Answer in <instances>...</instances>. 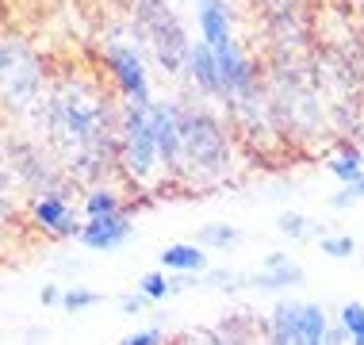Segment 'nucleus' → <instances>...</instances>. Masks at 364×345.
Instances as JSON below:
<instances>
[{"label":"nucleus","mask_w":364,"mask_h":345,"mask_svg":"<svg viewBox=\"0 0 364 345\" xmlns=\"http://www.w3.org/2000/svg\"><path fill=\"white\" fill-rule=\"evenodd\" d=\"M150 123L157 138V154H161L165 173H181V104L173 100H150Z\"/></svg>","instance_id":"8"},{"label":"nucleus","mask_w":364,"mask_h":345,"mask_svg":"<svg viewBox=\"0 0 364 345\" xmlns=\"http://www.w3.org/2000/svg\"><path fill=\"white\" fill-rule=\"evenodd\" d=\"M38 299H43V307H58V303H62V288H58V284H46V288L38 292Z\"/></svg>","instance_id":"25"},{"label":"nucleus","mask_w":364,"mask_h":345,"mask_svg":"<svg viewBox=\"0 0 364 345\" xmlns=\"http://www.w3.org/2000/svg\"><path fill=\"white\" fill-rule=\"evenodd\" d=\"M131 234H134L131 215L119 211V215H104V219H85L77 238H81V245L92 253H112V250H119L123 242H131Z\"/></svg>","instance_id":"10"},{"label":"nucleus","mask_w":364,"mask_h":345,"mask_svg":"<svg viewBox=\"0 0 364 345\" xmlns=\"http://www.w3.org/2000/svg\"><path fill=\"white\" fill-rule=\"evenodd\" d=\"M43 134L65 181L88 184L119 169V107L96 73H62L50 81Z\"/></svg>","instance_id":"1"},{"label":"nucleus","mask_w":364,"mask_h":345,"mask_svg":"<svg viewBox=\"0 0 364 345\" xmlns=\"http://www.w3.org/2000/svg\"><path fill=\"white\" fill-rule=\"evenodd\" d=\"M134 31L146 46H150L154 62L165 73H181L188 69V54H192V38L184 31L181 16L169 0H134Z\"/></svg>","instance_id":"4"},{"label":"nucleus","mask_w":364,"mask_h":345,"mask_svg":"<svg viewBox=\"0 0 364 345\" xmlns=\"http://www.w3.org/2000/svg\"><path fill=\"white\" fill-rule=\"evenodd\" d=\"M146 303H150V299H146L142 292H131V295H123V311H127V314H142V307H146Z\"/></svg>","instance_id":"24"},{"label":"nucleus","mask_w":364,"mask_h":345,"mask_svg":"<svg viewBox=\"0 0 364 345\" xmlns=\"http://www.w3.org/2000/svg\"><path fill=\"white\" fill-rule=\"evenodd\" d=\"M104 295L100 292H92V288H70V292H62V311L65 314H81L85 307H96Z\"/></svg>","instance_id":"20"},{"label":"nucleus","mask_w":364,"mask_h":345,"mask_svg":"<svg viewBox=\"0 0 364 345\" xmlns=\"http://www.w3.org/2000/svg\"><path fill=\"white\" fill-rule=\"evenodd\" d=\"M31 226L43 230L46 238H77L81 234V223H77L73 203L62 196H35L31 200Z\"/></svg>","instance_id":"9"},{"label":"nucleus","mask_w":364,"mask_h":345,"mask_svg":"<svg viewBox=\"0 0 364 345\" xmlns=\"http://www.w3.org/2000/svg\"><path fill=\"white\" fill-rule=\"evenodd\" d=\"M119 169L131 184H154L165 169L157 154V138L150 123V104H123L119 107Z\"/></svg>","instance_id":"5"},{"label":"nucleus","mask_w":364,"mask_h":345,"mask_svg":"<svg viewBox=\"0 0 364 345\" xmlns=\"http://www.w3.org/2000/svg\"><path fill=\"white\" fill-rule=\"evenodd\" d=\"M330 322L322 303L284 299L264 319V345H326Z\"/></svg>","instance_id":"6"},{"label":"nucleus","mask_w":364,"mask_h":345,"mask_svg":"<svg viewBox=\"0 0 364 345\" xmlns=\"http://www.w3.org/2000/svg\"><path fill=\"white\" fill-rule=\"evenodd\" d=\"M338 327L349 338V345H364V303L349 299L346 307L338 311Z\"/></svg>","instance_id":"18"},{"label":"nucleus","mask_w":364,"mask_h":345,"mask_svg":"<svg viewBox=\"0 0 364 345\" xmlns=\"http://www.w3.org/2000/svg\"><path fill=\"white\" fill-rule=\"evenodd\" d=\"M349 189H353V196H357V200H364V176H360L357 184H349Z\"/></svg>","instance_id":"28"},{"label":"nucleus","mask_w":364,"mask_h":345,"mask_svg":"<svg viewBox=\"0 0 364 345\" xmlns=\"http://www.w3.org/2000/svg\"><path fill=\"white\" fill-rule=\"evenodd\" d=\"M139 292H142L150 303L165 299V295H169V276H165V272H146L142 280H139Z\"/></svg>","instance_id":"22"},{"label":"nucleus","mask_w":364,"mask_h":345,"mask_svg":"<svg viewBox=\"0 0 364 345\" xmlns=\"http://www.w3.org/2000/svg\"><path fill=\"white\" fill-rule=\"evenodd\" d=\"M353 203H357V196H353V189L338 192V196H330V207H338V211H346V207H353Z\"/></svg>","instance_id":"26"},{"label":"nucleus","mask_w":364,"mask_h":345,"mask_svg":"<svg viewBox=\"0 0 364 345\" xmlns=\"http://www.w3.org/2000/svg\"><path fill=\"white\" fill-rule=\"evenodd\" d=\"M299 280H303V269H299V265L288 261L284 253H269L257 272L245 276V288H257V292H280V288H295Z\"/></svg>","instance_id":"12"},{"label":"nucleus","mask_w":364,"mask_h":345,"mask_svg":"<svg viewBox=\"0 0 364 345\" xmlns=\"http://www.w3.org/2000/svg\"><path fill=\"white\" fill-rule=\"evenodd\" d=\"M196 19H200V43L219 46L226 38H234V12L226 0H196Z\"/></svg>","instance_id":"13"},{"label":"nucleus","mask_w":364,"mask_h":345,"mask_svg":"<svg viewBox=\"0 0 364 345\" xmlns=\"http://www.w3.org/2000/svg\"><path fill=\"white\" fill-rule=\"evenodd\" d=\"M277 230L291 242H307L318 234V223L307 219V215H299V211H284V215H277Z\"/></svg>","instance_id":"17"},{"label":"nucleus","mask_w":364,"mask_h":345,"mask_svg":"<svg viewBox=\"0 0 364 345\" xmlns=\"http://www.w3.org/2000/svg\"><path fill=\"white\" fill-rule=\"evenodd\" d=\"M104 69L112 77L115 96H123V104H150V77H146V65L134 46L127 43H107L104 46Z\"/></svg>","instance_id":"7"},{"label":"nucleus","mask_w":364,"mask_h":345,"mask_svg":"<svg viewBox=\"0 0 364 345\" xmlns=\"http://www.w3.org/2000/svg\"><path fill=\"white\" fill-rule=\"evenodd\" d=\"M161 269L184 272V276H200L208 269V250L200 242H173L161 250Z\"/></svg>","instance_id":"14"},{"label":"nucleus","mask_w":364,"mask_h":345,"mask_svg":"<svg viewBox=\"0 0 364 345\" xmlns=\"http://www.w3.org/2000/svg\"><path fill=\"white\" fill-rule=\"evenodd\" d=\"M326 169L349 189V184H357L360 176H364V154L357 150V146H338V150L330 154Z\"/></svg>","instance_id":"15"},{"label":"nucleus","mask_w":364,"mask_h":345,"mask_svg":"<svg viewBox=\"0 0 364 345\" xmlns=\"http://www.w3.org/2000/svg\"><path fill=\"white\" fill-rule=\"evenodd\" d=\"M184 73L192 77V85L200 88L203 96H211V100H230V92H226V85H223V73H219V65H215V54L208 51L203 43H192V54H188V69Z\"/></svg>","instance_id":"11"},{"label":"nucleus","mask_w":364,"mask_h":345,"mask_svg":"<svg viewBox=\"0 0 364 345\" xmlns=\"http://www.w3.org/2000/svg\"><path fill=\"white\" fill-rule=\"evenodd\" d=\"M242 238V230L238 226H226V223H208L200 230V245L208 250V245H215V250H226V245H234Z\"/></svg>","instance_id":"19"},{"label":"nucleus","mask_w":364,"mask_h":345,"mask_svg":"<svg viewBox=\"0 0 364 345\" xmlns=\"http://www.w3.org/2000/svg\"><path fill=\"white\" fill-rule=\"evenodd\" d=\"M326 345H346V334H341V327L326 334Z\"/></svg>","instance_id":"27"},{"label":"nucleus","mask_w":364,"mask_h":345,"mask_svg":"<svg viewBox=\"0 0 364 345\" xmlns=\"http://www.w3.org/2000/svg\"><path fill=\"white\" fill-rule=\"evenodd\" d=\"M46 96H50V81H46L43 58L23 38L0 43V107L12 115H38L43 120Z\"/></svg>","instance_id":"3"},{"label":"nucleus","mask_w":364,"mask_h":345,"mask_svg":"<svg viewBox=\"0 0 364 345\" xmlns=\"http://www.w3.org/2000/svg\"><path fill=\"white\" fill-rule=\"evenodd\" d=\"M318 250L326 253V258H353V253H357V238H353V234H322Z\"/></svg>","instance_id":"21"},{"label":"nucleus","mask_w":364,"mask_h":345,"mask_svg":"<svg viewBox=\"0 0 364 345\" xmlns=\"http://www.w3.org/2000/svg\"><path fill=\"white\" fill-rule=\"evenodd\" d=\"M119 345H165V330L161 327H146V330H134L127 334Z\"/></svg>","instance_id":"23"},{"label":"nucleus","mask_w":364,"mask_h":345,"mask_svg":"<svg viewBox=\"0 0 364 345\" xmlns=\"http://www.w3.org/2000/svg\"><path fill=\"white\" fill-rule=\"evenodd\" d=\"M234 169L230 131L208 107L181 104V181L219 184Z\"/></svg>","instance_id":"2"},{"label":"nucleus","mask_w":364,"mask_h":345,"mask_svg":"<svg viewBox=\"0 0 364 345\" xmlns=\"http://www.w3.org/2000/svg\"><path fill=\"white\" fill-rule=\"evenodd\" d=\"M123 211V196L112 189H88L85 196V219H104V215H119Z\"/></svg>","instance_id":"16"}]
</instances>
